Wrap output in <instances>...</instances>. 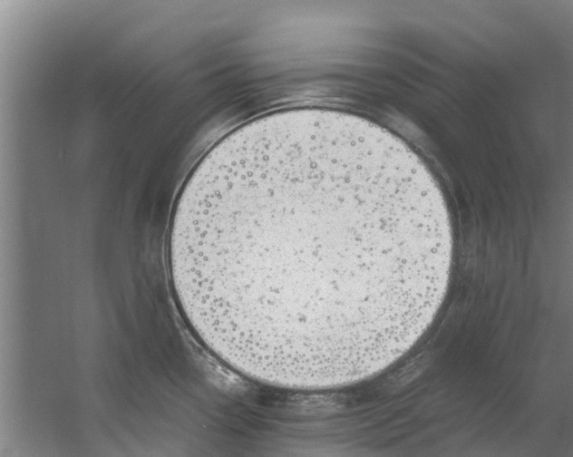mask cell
Instances as JSON below:
<instances>
[{
    "mask_svg": "<svg viewBox=\"0 0 573 457\" xmlns=\"http://www.w3.org/2000/svg\"><path fill=\"white\" fill-rule=\"evenodd\" d=\"M452 228L419 156L330 109L234 130L176 204L169 265L192 331L238 374L325 390L385 369L428 329L447 290Z\"/></svg>",
    "mask_w": 573,
    "mask_h": 457,
    "instance_id": "1",
    "label": "cell"
}]
</instances>
